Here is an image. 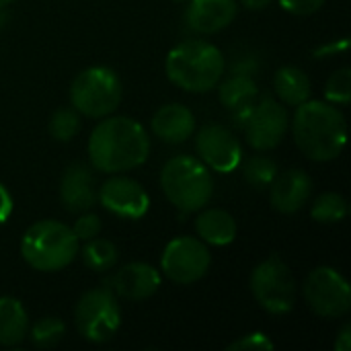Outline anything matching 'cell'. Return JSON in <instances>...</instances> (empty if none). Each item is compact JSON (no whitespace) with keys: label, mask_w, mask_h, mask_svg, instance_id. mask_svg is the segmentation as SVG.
Here are the masks:
<instances>
[{"label":"cell","mask_w":351,"mask_h":351,"mask_svg":"<svg viewBox=\"0 0 351 351\" xmlns=\"http://www.w3.org/2000/svg\"><path fill=\"white\" fill-rule=\"evenodd\" d=\"M78 253L82 255L84 265L93 271H99V274L113 269L117 263V247L107 239L95 237V239L86 241L84 247L78 249Z\"/></svg>","instance_id":"603a6c76"},{"label":"cell","mask_w":351,"mask_h":351,"mask_svg":"<svg viewBox=\"0 0 351 351\" xmlns=\"http://www.w3.org/2000/svg\"><path fill=\"white\" fill-rule=\"evenodd\" d=\"M78 249L80 243L72 228L58 220L35 222L21 239V255L25 263L43 274L66 269L76 259Z\"/></svg>","instance_id":"277c9868"},{"label":"cell","mask_w":351,"mask_h":351,"mask_svg":"<svg viewBox=\"0 0 351 351\" xmlns=\"http://www.w3.org/2000/svg\"><path fill=\"white\" fill-rule=\"evenodd\" d=\"M274 0H241L243 6H247L249 10H263L271 4Z\"/></svg>","instance_id":"e575fe53"},{"label":"cell","mask_w":351,"mask_h":351,"mask_svg":"<svg viewBox=\"0 0 351 351\" xmlns=\"http://www.w3.org/2000/svg\"><path fill=\"white\" fill-rule=\"evenodd\" d=\"M280 173L278 165L274 158L269 156H253L245 162L243 167V175L245 181L255 187V189H265L271 185V181L276 179V175Z\"/></svg>","instance_id":"484cf974"},{"label":"cell","mask_w":351,"mask_h":351,"mask_svg":"<svg viewBox=\"0 0 351 351\" xmlns=\"http://www.w3.org/2000/svg\"><path fill=\"white\" fill-rule=\"evenodd\" d=\"M49 136L58 142H68L80 132V113L74 107H62L49 117Z\"/></svg>","instance_id":"4316f807"},{"label":"cell","mask_w":351,"mask_h":351,"mask_svg":"<svg viewBox=\"0 0 351 351\" xmlns=\"http://www.w3.org/2000/svg\"><path fill=\"white\" fill-rule=\"evenodd\" d=\"M10 2H12V0H0V8H4V6H8Z\"/></svg>","instance_id":"8d00e7d4"},{"label":"cell","mask_w":351,"mask_h":351,"mask_svg":"<svg viewBox=\"0 0 351 351\" xmlns=\"http://www.w3.org/2000/svg\"><path fill=\"white\" fill-rule=\"evenodd\" d=\"M195 230H197V237L206 245L226 247L234 243L239 228H237V220L232 218V214L220 208H210V210H204L195 218Z\"/></svg>","instance_id":"d6986e66"},{"label":"cell","mask_w":351,"mask_h":351,"mask_svg":"<svg viewBox=\"0 0 351 351\" xmlns=\"http://www.w3.org/2000/svg\"><path fill=\"white\" fill-rule=\"evenodd\" d=\"M290 128V117L284 103L263 97L259 103H253L249 117L243 125L247 144L259 152L274 150L282 144Z\"/></svg>","instance_id":"8fae6325"},{"label":"cell","mask_w":351,"mask_h":351,"mask_svg":"<svg viewBox=\"0 0 351 351\" xmlns=\"http://www.w3.org/2000/svg\"><path fill=\"white\" fill-rule=\"evenodd\" d=\"M29 333V315L21 300L0 296V346L14 348L25 341Z\"/></svg>","instance_id":"ffe728a7"},{"label":"cell","mask_w":351,"mask_h":351,"mask_svg":"<svg viewBox=\"0 0 351 351\" xmlns=\"http://www.w3.org/2000/svg\"><path fill=\"white\" fill-rule=\"evenodd\" d=\"M195 148L199 154V160L222 175H228L237 171V167L243 160V148L237 136L220 125V123H208L204 125L195 136Z\"/></svg>","instance_id":"7c38bea8"},{"label":"cell","mask_w":351,"mask_h":351,"mask_svg":"<svg viewBox=\"0 0 351 351\" xmlns=\"http://www.w3.org/2000/svg\"><path fill=\"white\" fill-rule=\"evenodd\" d=\"M239 14L237 0H189L185 23L199 35H214L226 29Z\"/></svg>","instance_id":"2e32d148"},{"label":"cell","mask_w":351,"mask_h":351,"mask_svg":"<svg viewBox=\"0 0 351 351\" xmlns=\"http://www.w3.org/2000/svg\"><path fill=\"white\" fill-rule=\"evenodd\" d=\"M101 228H103V224H101V218L97 214L82 212V216L74 222L72 232L76 234L78 243H86V241L99 237L101 234Z\"/></svg>","instance_id":"f1b7e54d"},{"label":"cell","mask_w":351,"mask_h":351,"mask_svg":"<svg viewBox=\"0 0 351 351\" xmlns=\"http://www.w3.org/2000/svg\"><path fill=\"white\" fill-rule=\"evenodd\" d=\"M276 348L274 341L263 333H247L241 339L232 341L226 351H271Z\"/></svg>","instance_id":"f546056e"},{"label":"cell","mask_w":351,"mask_h":351,"mask_svg":"<svg viewBox=\"0 0 351 351\" xmlns=\"http://www.w3.org/2000/svg\"><path fill=\"white\" fill-rule=\"evenodd\" d=\"M27 335H29V339H31V343H33L35 348H41V350L53 348V346H58V343L64 339V335H66V325H64V321L58 319V317H43L41 321H37V323L31 327V331H29Z\"/></svg>","instance_id":"d4e9b609"},{"label":"cell","mask_w":351,"mask_h":351,"mask_svg":"<svg viewBox=\"0 0 351 351\" xmlns=\"http://www.w3.org/2000/svg\"><path fill=\"white\" fill-rule=\"evenodd\" d=\"M12 214V195L10 191L0 183V224H4Z\"/></svg>","instance_id":"d6a6232c"},{"label":"cell","mask_w":351,"mask_h":351,"mask_svg":"<svg viewBox=\"0 0 351 351\" xmlns=\"http://www.w3.org/2000/svg\"><path fill=\"white\" fill-rule=\"evenodd\" d=\"M313 195V179L300 169L278 173L269 185V199L280 214L300 212Z\"/></svg>","instance_id":"9a60e30c"},{"label":"cell","mask_w":351,"mask_h":351,"mask_svg":"<svg viewBox=\"0 0 351 351\" xmlns=\"http://www.w3.org/2000/svg\"><path fill=\"white\" fill-rule=\"evenodd\" d=\"M160 274L154 269L150 263L134 261L117 269L113 276H109L103 286H107L117 298L130 300V302H140L150 296H154L160 288Z\"/></svg>","instance_id":"5bb4252c"},{"label":"cell","mask_w":351,"mask_h":351,"mask_svg":"<svg viewBox=\"0 0 351 351\" xmlns=\"http://www.w3.org/2000/svg\"><path fill=\"white\" fill-rule=\"evenodd\" d=\"M97 199L109 214L123 220H140L150 210L148 191L138 181L117 173L99 187Z\"/></svg>","instance_id":"4fadbf2b"},{"label":"cell","mask_w":351,"mask_h":351,"mask_svg":"<svg viewBox=\"0 0 351 351\" xmlns=\"http://www.w3.org/2000/svg\"><path fill=\"white\" fill-rule=\"evenodd\" d=\"M304 300L311 311L323 319L346 317L351 308V288L348 280L333 267H317L308 274L304 288Z\"/></svg>","instance_id":"30bf717a"},{"label":"cell","mask_w":351,"mask_h":351,"mask_svg":"<svg viewBox=\"0 0 351 351\" xmlns=\"http://www.w3.org/2000/svg\"><path fill=\"white\" fill-rule=\"evenodd\" d=\"M60 199L70 214L88 212L97 204L95 177L84 162H72L60 181Z\"/></svg>","instance_id":"e0dca14e"},{"label":"cell","mask_w":351,"mask_h":351,"mask_svg":"<svg viewBox=\"0 0 351 351\" xmlns=\"http://www.w3.org/2000/svg\"><path fill=\"white\" fill-rule=\"evenodd\" d=\"M218 84H220V88H218L220 101L230 113L251 109L259 95V88H257V82L253 76L230 74L226 80H222Z\"/></svg>","instance_id":"7402d4cb"},{"label":"cell","mask_w":351,"mask_h":351,"mask_svg":"<svg viewBox=\"0 0 351 351\" xmlns=\"http://www.w3.org/2000/svg\"><path fill=\"white\" fill-rule=\"evenodd\" d=\"M6 21H8V12H4V8H0V29L6 25Z\"/></svg>","instance_id":"d590c367"},{"label":"cell","mask_w":351,"mask_h":351,"mask_svg":"<svg viewBox=\"0 0 351 351\" xmlns=\"http://www.w3.org/2000/svg\"><path fill=\"white\" fill-rule=\"evenodd\" d=\"M160 187L167 199L183 214L204 210L214 195V179L210 169L195 156L179 154L165 162L160 171Z\"/></svg>","instance_id":"5b68a950"},{"label":"cell","mask_w":351,"mask_h":351,"mask_svg":"<svg viewBox=\"0 0 351 351\" xmlns=\"http://www.w3.org/2000/svg\"><path fill=\"white\" fill-rule=\"evenodd\" d=\"M165 70L175 86L187 93H208L222 80L226 62L216 45L202 39H189L169 51Z\"/></svg>","instance_id":"3957f363"},{"label":"cell","mask_w":351,"mask_h":351,"mask_svg":"<svg viewBox=\"0 0 351 351\" xmlns=\"http://www.w3.org/2000/svg\"><path fill=\"white\" fill-rule=\"evenodd\" d=\"M177 2H187V0H177Z\"/></svg>","instance_id":"74e56055"},{"label":"cell","mask_w":351,"mask_h":351,"mask_svg":"<svg viewBox=\"0 0 351 351\" xmlns=\"http://www.w3.org/2000/svg\"><path fill=\"white\" fill-rule=\"evenodd\" d=\"M123 97V86L119 76L107 66H90L76 74L70 84L72 107L93 119H103L111 115Z\"/></svg>","instance_id":"8992f818"},{"label":"cell","mask_w":351,"mask_h":351,"mask_svg":"<svg viewBox=\"0 0 351 351\" xmlns=\"http://www.w3.org/2000/svg\"><path fill=\"white\" fill-rule=\"evenodd\" d=\"M251 292L269 315H286L296 304V280L280 255L267 257L253 269Z\"/></svg>","instance_id":"ba28073f"},{"label":"cell","mask_w":351,"mask_h":351,"mask_svg":"<svg viewBox=\"0 0 351 351\" xmlns=\"http://www.w3.org/2000/svg\"><path fill=\"white\" fill-rule=\"evenodd\" d=\"M325 97L333 105H348L351 101V70L348 66L333 72L325 84Z\"/></svg>","instance_id":"83f0119b"},{"label":"cell","mask_w":351,"mask_h":351,"mask_svg":"<svg viewBox=\"0 0 351 351\" xmlns=\"http://www.w3.org/2000/svg\"><path fill=\"white\" fill-rule=\"evenodd\" d=\"M259 68H261L259 58L253 56V53H247V56L237 58L230 64V74H243V76H253L255 78V74L259 72Z\"/></svg>","instance_id":"1f68e13d"},{"label":"cell","mask_w":351,"mask_h":351,"mask_svg":"<svg viewBox=\"0 0 351 351\" xmlns=\"http://www.w3.org/2000/svg\"><path fill=\"white\" fill-rule=\"evenodd\" d=\"M351 350V327L343 325V329L339 331L337 339H335V351H350Z\"/></svg>","instance_id":"836d02e7"},{"label":"cell","mask_w":351,"mask_h":351,"mask_svg":"<svg viewBox=\"0 0 351 351\" xmlns=\"http://www.w3.org/2000/svg\"><path fill=\"white\" fill-rule=\"evenodd\" d=\"M327 0H280L282 8L292 12V14H298V16H306V14H313L317 10L323 8Z\"/></svg>","instance_id":"4dcf8cb0"},{"label":"cell","mask_w":351,"mask_h":351,"mask_svg":"<svg viewBox=\"0 0 351 351\" xmlns=\"http://www.w3.org/2000/svg\"><path fill=\"white\" fill-rule=\"evenodd\" d=\"M294 142L300 152L317 162L335 160L348 142V123L337 105L329 101H304L292 119Z\"/></svg>","instance_id":"7a4b0ae2"},{"label":"cell","mask_w":351,"mask_h":351,"mask_svg":"<svg viewBox=\"0 0 351 351\" xmlns=\"http://www.w3.org/2000/svg\"><path fill=\"white\" fill-rule=\"evenodd\" d=\"M150 154L148 132L132 117H103L88 138L90 165L107 175L132 171L146 162Z\"/></svg>","instance_id":"6da1fadb"},{"label":"cell","mask_w":351,"mask_h":351,"mask_svg":"<svg viewBox=\"0 0 351 351\" xmlns=\"http://www.w3.org/2000/svg\"><path fill=\"white\" fill-rule=\"evenodd\" d=\"M74 323L82 339L90 343L111 341L121 327V311L117 296L107 286L84 292L76 302Z\"/></svg>","instance_id":"52a82bcc"},{"label":"cell","mask_w":351,"mask_h":351,"mask_svg":"<svg viewBox=\"0 0 351 351\" xmlns=\"http://www.w3.org/2000/svg\"><path fill=\"white\" fill-rule=\"evenodd\" d=\"M212 265V255L208 245L195 237H177L173 239L160 257V269L167 280L179 286H189L208 274Z\"/></svg>","instance_id":"9c48e42d"},{"label":"cell","mask_w":351,"mask_h":351,"mask_svg":"<svg viewBox=\"0 0 351 351\" xmlns=\"http://www.w3.org/2000/svg\"><path fill=\"white\" fill-rule=\"evenodd\" d=\"M348 212H350V208H348L346 197L335 191H327L315 199L311 216L319 224H339L348 218Z\"/></svg>","instance_id":"cb8c5ba5"},{"label":"cell","mask_w":351,"mask_h":351,"mask_svg":"<svg viewBox=\"0 0 351 351\" xmlns=\"http://www.w3.org/2000/svg\"><path fill=\"white\" fill-rule=\"evenodd\" d=\"M154 136L165 144H183L195 132V117L189 107L181 103L162 105L150 121Z\"/></svg>","instance_id":"ac0fdd59"},{"label":"cell","mask_w":351,"mask_h":351,"mask_svg":"<svg viewBox=\"0 0 351 351\" xmlns=\"http://www.w3.org/2000/svg\"><path fill=\"white\" fill-rule=\"evenodd\" d=\"M274 88L280 101L292 107H298L300 103L308 101L313 93L308 74L298 66H282L274 76Z\"/></svg>","instance_id":"44dd1931"}]
</instances>
